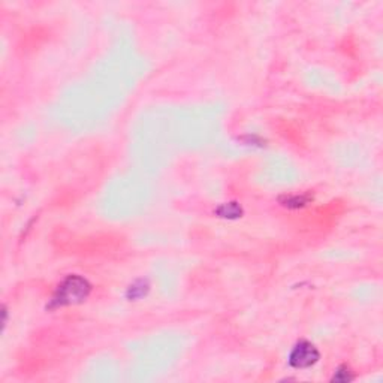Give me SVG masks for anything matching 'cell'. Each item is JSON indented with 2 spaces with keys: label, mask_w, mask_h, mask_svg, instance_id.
<instances>
[{
  "label": "cell",
  "mask_w": 383,
  "mask_h": 383,
  "mask_svg": "<svg viewBox=\"0 0 383 383\" xmlns=\"http://www.w3.org/2000/svg\"><path fill=\"white\" fill-rule=\"evenodd\" d=\"M88 290H90V286L84 279L71 276L69 279L65 280V283L59 288L53 303L57 306L80 303V301H83L88 295Z\"/></svg>",
  "instance_id": "1"
},
{
  "label": "cell",
  "mask_w": 383,
  "mask_h": 383,
  "mask_svg": "<svg viewBox=\"0 0 383 383\" xmlns=\"http://www.w3.org/2000/svg\"><path fill=\"white\" fill-rule=\"evenodd\" d=\"M319 359V352L313 344L307 342H301L297 344L290 353L289 362L294 368H308Z\"/></svg>",
  "instance_id": "2"
},
{
  "label": "cell",
  "mask_w": 383,
  "mask_h": 383,
  "mask_svg": "<svg viewBox=\"0 0 383 383\" xmlns=\"http://www.w3.org/2000/svg\"><path fill=\"white\" fill-rule=\"evenodd\" d=\"M333 380H335V382H348V380H352V376L349 375V370L344 367V368H340L339 371L335 373Z\"/></svg>",
  "instance_id": "3"
}]
</instances>
